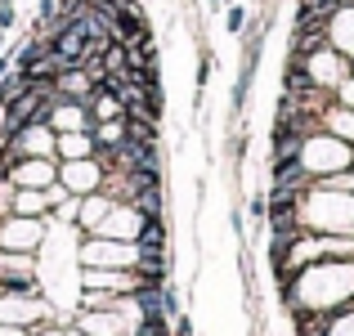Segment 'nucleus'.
I'll use <instances>...</instances> for the list:
<instances>
[{"label": "nucleus", "mask_w": 354, "mask_h": 336, "mask_svg": "<svg viewBox=\"0 0 354 336\" xmlns=\"http://www.w3.org/2000/svg\"><path fill=\"white\" fill-rule=\"evenodd\" d=\"M332 95H337L341 108H354V72H346V77L337 81V90H332Z\"/></svg>", "instance_id": "9"}, {"label": "nucleus", "mask_w": 354, "mask_h": 336, "mask_svg": "<svg viewBox=\"0 0 354 336\" xmlns=\"http://www.w3.org/2000/svg\"><path fill=\"white\" fill-rule=\"evenodd\" d=\"M59 180L68 184V193L90 198V193L104 189V166H99V157H77V162H63L59 166Z\"/></svg>", "instance_id": "1"}, {"label": "nucleus", "mask_w": 354, "mask_h": 336, "mask_svg": "<svg viewBox=\"0 0 354 336\" xmlns=\"http://www.w3.org/2000/svg\"><path fill=\"white\" fill-rule=\"evenodd\" d=\"M54 180H59L54 157H18L14 171H9V184H14V189H50Z\"/></svg>", "instance_id": "2"}, {"label": "nucleus", "mask_w": 354, "mask_h": 336, "mask_svg": "<svg viewBox=\"0 0 354 336\" xmlns=\"http://www.w3.org/2000/svg\"><path fill=\"white\" fill-rule=\"evenodd\" d=\"M9 72H14V54H0V81H5Z\"/></svg>", "instance_id": "12"}, {"label": "nucleus", "mask_w": 354, "mask_h": 336, "mask_svg": "<svg viewBox=\"0 0 354 336\" xmlns=\"http://www.w3.org/2000/svg\"><path fill=\"white\" fill-rule=\"evenodd\" d=\"M225 27H229L234 36H242V27H247V9H242V5H234V9L225 14Z\"/></svg>", "instance_id": "10"}, {"label": "nucleus", "mask_w": 354, "mask_h": 336, "mask_svg": "<svg viewBox=\"0 0 354 336\" xmlns=\"http://www.w3.org/2000/svg\"><path fill=\"white\" fill-rule=\"evenodd\" d=\"M14 18H18L14 0H0V32H9V27H14Z\"/></svg>", "instance_id": "11"}, {"label": "nucleus", "mask_w": 354, "mask_h": 336, "mask_svg": "<svg viewBox=\"0 0 354 336\" xmlns=\"http://www.w3.org/2000/svg\"><path fill=\"white\" fill-rule=\"evenodd\" d=\"M328 45L337 54H346V59H354V5H341L328 18Z\"/></svg>", "instance_id": "5"}, {"label": "nucleus", "mask_w": 354, "mask_h": 336, "mask_svg": "<svg viewBox=\"0 0 354 336\" xmlns=\"http://www.w3.org/2000/svg\"><path fill=\"white\" fill-rule=\"evenodd\" d=\"M27 86H32V81H27V72H18V68H14L5 81H0V108H9V104H14V99L27 90Z\"/></svg>", "instance_id": "8"}, {"label": "nucleus", "mask_w": 354, "mask_h": 336, "mask_svg": "<svg viewBox=\"0 0 354 336\" xmlns=\"http://www.w3.org/2000/svg\"><path fill=\"white\" fill-rule=\"evenodd\" d=\"M207 5H211V9H225V5H229V0H207Z\"/></svg>", "instance_id": "13"}, {"label": "nucleus", "mask_w": 354, "mask_h": 336, "mask_svg": "<svg viewBox=\"0 0 354 336\" xmlns=\"http://www.w3.org/2000/svg\"><path fill=\"white\" fill-rule=\"evenodd\" d=\"M113 41H121V45L153 41V32H148V14H144V5H121V9H113Z\"/></svg>", "instance_id": "3"}, {"label": "nucleus", "mask_w": 354, "mask_h": 336, "mask_svg": "<svg viewBox=\"0 0 354 336\" xmlns=\"http://www.w3.org/2000/svg\"><path fill=\"white\" fill-rule=\"evenodd\" d=\"M54 153H59L63 162H77V157H95L99 144H95L90 130H63V135L54 139Z\"/></svg>", "instance_id": "6"}, {"label": "nucleus", "mask_w": 354, "mask_h": 336, "mask_svg": "<svg viewBox=\"0 0 354 336\" xmlns=\"http://www.w3.org/2000/svg\"><path fill=\"white\" fill-rule=\"evenodd\" d=\"M45 189H14V216H45Z\"/></svg>", "instance_id": "7"}, {"label": "nucleus", "mask_w": 354, "mask_h": 336, "mask_svg": "<svg viewBox=\"0 0 354 336\" xmlns=\"http://www.w3.org/2000/svg\"><path fill=\"white\" fill-rule=\"evenodd\" d=\"M54 139H59V135H54L50 126H36V121H32V126H23L18 135H9L5 144L14 148L18 157H54Z\"/></svg>", "instance_id": "4"}, {"label": "nucleus", "mask_w": 354, "mask_h": 336, "mask_svg": "<svg viewBox=\"0 0 354 336\" xmlns=\"http://www.w3.org/2000/svg\"><path fill=\"white\" fill-rule=\"evenodd\" d=\"M0 45H5V32H0Z\"/></svg>", "instance_id": "14"}, {"label": "nucleus", "mask_w": 354, "mask_h": 336, "mask_svg": "<svg viewBox=\"0 0 354 336\" xmlns=\"http://www.w3.org/2000/svg\"><path fill=\"white\" fill-rule=\"evenodd\" d=\"M350 72H354V59H350Z\"/></svg>", "instance_id": "15"}]
</instances>
